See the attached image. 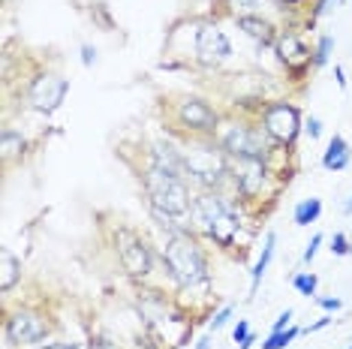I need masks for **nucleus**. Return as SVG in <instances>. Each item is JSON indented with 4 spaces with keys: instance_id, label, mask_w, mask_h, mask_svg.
<instances>
[{
    "instance_id": "1",
    "label": "nucleus",
    "mask_w": 352,
    "mask_h": 349,
    "mask_svg": "<svg viewBox=\"0 0 352 349\" xmlns=\"http://www.w3.org/2000/svg\"><path fill=\"white\" fill-rule=\"evenodd\" d=\"M163 265L172 280L184 289L199 286V283L208 280V256L193 238H190L187 229H184V232H172L166 238Z\"/></svg>"
},
{
    "instance_id": "2",
    "label": "nucleus",
    "mask_w": 352,
    "mask_h": 349,
    "mask_svg": "<svg viewBox=\"0 0 352 349\" xmlns=\"http://www.w3.org/2000/svg\"><path fill=\"white\" fill-rule=\"evenodd\" d=\"M142 187H145L148 196V208L166 211L172 217H184V214H193V199L190 196V187L184 178H175V174L157 169V166H145V174H142Z\"/></svg>"
},
{
    "instance_id": "3",
    "label": "nucleus",
    "mask_w": 352,
    "mask_h": 349,
    "mask_svg": "<svg viewBox=\"0 0 352 349\" xmlns=\"http://www.w3.org/2000/svg\"><path fill=\"white\" fill-rule=\"evenodd\" d=\"M187 163L190 181H196L202 190H217L229 178V154L220 148V142H211V136H199L181 150Z\"/></svg>"
},
{
    "instance_id": "4",
    "label": "nucleus",
    "mask_w": 352,
    "mask_h": 349,
    "mask_svg": "<svg viewBox=\"0 0 352 349\" xmlns=\"http://www.w3.org/2000/svg\"><path fill=\"white\" fill-rule=\"evenodd\" d=\"M193 217L196 223L205 229L208 238L220 244V247H232L238 235V217L232 211V205L226 202V196L220 190H202V193L193 199Z\"/></svg>"
},
{
    "instance_id": "5",
    "label": "nucleus",
    "mask_w": 352,
    "mask_h": 349,
    "mask_svg": "<svg viewBox=\"0 0 352 349\" xmlns=\"http://www.w3.org/2000/svg\"><path fill=\"white\" fill-rule=\"evenodd\" d=\"M220 148L229 154V160H265L274 142L262 126H247V124H229L217 136Z\"/></svg>"
},
{
    "instance_id": "6",
    "label": "nucleus",
    "mask_w": 352,
    "mask_h": 349,
    "mask_svg": "<svg viewBox=\"0 0 352 349\" xmlns=\"http://www.w3.org/2000/svg\"><path fill=\"white\" fill-rule=\"evenodd\" d=\"M262 130L268 133V139L280 148L295 145L301 133V112L292 102H271L262 112Z\"/></svg>"
},
{
    "instance_id": "7",
    "label": "nucleus",
    "mask_w": 352,
    "mask_h": 349,
    "mask_svg": "<svg viewBox=\"0 0 352 349\" xmlns=\"http://www.w3.org/2000/svg\"><path fill=\"white\" fill-rule=\"evenodd\" d=\"M175 117H178V124L184 130L193 133V136H217V130H220L217 112L199 97H184L178 106H175Z\"/></svg>"
},
{
    "instance_id": "8",
    "label": "nucleus",
    "mask_w": 352,
    "mask_h": 349,
    "mask_svg": "<svg viewBox=\"0 0 352 349\" xmlns=\"http://www.w3.org/2000/svg\"><path fill=\"white\" fill-rule=\"evenodd\" d=\"M67 91H69V82L58 73H43L36 76L34 82L28 87V102L36 109V112L43 115H52L58 112L63 106V100H67Z\"/></svg>"
},
{
    "instance_id": "9",
    "label": "nucleus",
    "mask_w": 352,
    "mask_h": 349,
    "mask_svg": "<svg viewBox=\"0 0 352 349\" xmlns=\"http://www.w3.org/2000/svg\"><path fill=\"white\" fill-rule=\"evenodd\" d=\"M49 319L36 311H19L12 316H6V325H3V337H10L12 344H39L49 335Z\"/></svg>"
},
{
    "instance_id": "10",
    "label": "nucleus",
    "mask_w": 352,
    "mask_h": 349,
    "mask_svg": "<svg viewBox=\"0 0 352 349\" xmlns=\"http://www.w3.org/2000/svg\"><path fill=\"white\" fill-rule=\"evenodd\" d=\"M118 250H121V265L130 277H148L151 265H154V256H151V247L142 241L130 229H121L118 232Z\"/></svg>"
},
{
    "instance_id": "11",
    "label": "nucleus",
    "mask_w": 352,
    "mask_h": 349,
    "mask_svg": "<svg viewBox=\"0 0 352 349\" xmlns=\"http://www.w3.org/2000/svg\"><path fill=\"white\" fill-rule=\"evenodd\" d=\"M232 43L217 25H202L196 30V60L202 67H220L223 60H229Z\"/></svg>"
},
{
    "instance_id": "12",
    "label": "nucleus",
    "mask_w": 352,
    "mask_h": 349,
    "mask_svg": "<svg viewBox=\"0 0 352 349\" xmlns=\"http://www.w3.org/2000/svg\"><path fill=\"white\" fill-rule=\"evenodd\" d=\"M274 49H277V54H280V60L286 63V69H304V67L310 63L307 45H304L295 34H289V30H283V34L277 36Z\"/></svg>"
},
{
    "instance_id": "13",
    "label": "nucleus",
    "mask_w": 352,
    "mask_h": 349,
    "mask_svg": "<svg viewBox=\"0 0 352 349\" xmlns=\"http://www.w3.org/2000/svg\"><path fill=\"white\" fill-rule=\"evenodd\" d=\"M238 27H241L250 39L262 43V45L277 43V36H280V34H274V25H271L268 19H262V15H247V19H238Z\"/></svg>"
},
{
    "instance_id": "14",
    "label": "nucleus",
    "mask_w": 352,
    "mask_h": 349,
    "mask_svg": "<svg viewBox=\"0 0 352 349\" xmlns=\"http://www.w3.org/2000/svg\"><path fill=\"white\" fill-rule=\"evenodd\" d=\"M349 160H352L349 142L343 136H334L331 142H328L325 154H322V166L328 172H340V169H346V166H349Z\"/></svg>"
},
{
    "instance_id": "15",
    "label": "nucleus",
    "mask_w": 352,
    "mask_h": 349,
    "mask_svg": "<svg viewBox=\"0 0 352 349\" xmlns=\"http://www.w3.org/2000/svg\"><path fill=\"white\" fill-rule=\"evenodd\" d=\"M19 277H21V262L15 259L10 250H3V253H0V289L10 292Z\"/></svg>"
},
{
    "instance_id": "16",
    "label": "nucleus",
    "mask_w": 352,
    "mask_h": 349,
    "mask_svg": "<svg viewBox=\"0 0 352 349\" xmlns=\"http://www.w3.org/2000/svg\"><path fill=\"white\" fill-rule=\"evenodd\" d=\"M274 244H277V235H274V232H268V235H265V244H262V256H259V262H256V268H253L250 292H256V289H259L262 277H265L268 265H271V256H274Z\"/></svg>"
},
{
    "instance_id": "17",
    "label": "nucleus",
    "mask_w": 352,
    "mask_h": 349,
    "mask_svg": "<svg viewBox=\"0 0 352 349\" xmlns=\"http://www.w3.org/2000/svg\"><path fill=\"white\" fill-rule=\"evenodd\" d=\"M319 214H322V202L310 196V199H304V202L295 205L292 223H295V226H310V223H316V220H319Z\"/></svg>"
},
{
    "instance_id": "18",
    "label": "nucleus",
    "mask_w": 352,
    "mask_h": 349,
    "mask_svg": "<svg viewBox=\"0 0 352 349\" xmlns=\"http://www.w3.org/2000/svg\"><path fill=\"white\" fill-rule=\"evenodd\" d=\"M0 150H3V160L21 157L25 154V136L15 130H3V136H0Z\"/></svg>"
},
{
    "instance_id": "19",
    "label": "nucleus",
    "mask_w": 352,
    "mask_h": 349,
    "mask_svg": "<svg viewBox=\"0 0 352 349\" xmlns=\"http://www.w3.org/2000/svg\"><path fill=\"white\" fill-rule=\"evenodd\" d=\"M229 10L235 12V19H247V15H262L268 6V0H226Z\"/></svg>"
},
{
    "instance_id": "20",
    "label": "nucleus",
    "mask_w": 352,
    "mask_h": 349,
    "mask_svg": "<svg viewBox=\"0 0 352 349\" xmlns=\"http://www.w3.org/2000/svg\"><path fill=\"white\" fill-rule=\"evenodd\" d=\"M298 335H301V328H295V325H289V328H283V331H271L265 337V344H262V349H286Z\"/></svg>"
},
{
    "instance_id": "21",
    "label": "nucleus",
    "mask_w": 352,
    "mask_h": 349,
    "mask_svg": "<svg viewBox=\"0 0 352 349\" xmlns=\"http://www.w3.org/2000/svg\"><path fill=\"white\" fill-rule=\"evenodd\" d=\"M292 286L298 295L304 298H310V295H316V286H319V277L314 271H301V274H295L292 277Z\"/></svg>"
},
{
    "instance_id": "22",
    "label": "nucleus",
    "mask_w": 352,
    "mask_h": 349,
    "mask_svg": "<svg viewBox=\"0 0 352 349\" xmlns=\"http://www.w3.org/2000/svg\"><path fill=\"white\" fill-rule=\"evenodd\" d=\"M331 52H334V36H319V43H316V52H314V63L316 67H325L328 60H331Z\"/></svg>"
},
{
    "instance_id": "23",
    "label": "nucleus",
    "mask_w": 352,
    "mask_h": 349,
    "mask_svg": "<svg viewBox=\"0 0 352 349\" xmlns=\"http://www.w3.org/2000/svg\"><path fill=\"white\" fill-rule=\"evenodd\" d=\"M232 337H235V344L241 346V349H250V346L256 344V335L250 331V325H247V319H238L235 331H232Z\"/></svg>"
},
{
    "instance_id": "24",
    "label": "nucleus",
    "mask_w": 352,
    "mask_h": 349,
    "mask_svg": "<svg viewBox=\"0 0 352 349\" xmlns=\"http://www.w3.org/2000/svg\"><path fill=\"white\" fill-rule=\"evenodd\" d=\"M334 253V256H346V253L352 250V244L346 241V235L343 232H334V238H331V247H328Z\"/></svg>"
},
{
    "instance_id": "25",
    "label": "nucleus",
    "mask_w": 352,
    "mask_h": 349,
    "mask_svg": "<svg viewBox=\"0 0 352 349\" xmlns=\"http://www.w3.org/2000/svg\"><path fill=\"white\" fill-rule=\"evenodd\" d=\"M229 319H232V304H226L220 313H214V319L208 322V328H211V331H220V328H223V325H226Z\"/></svg>"
},
{
    "instance_id": "26",
    "label": "nucleus",
    "mask_w": 352,
    "mask_h": 349,
    "mask_svg": "<svg viewBox=\"0 0 352 349\" xmlns=\"http://www.w3.org/2000/svg\"><path fill=\"white\" fill-rule=\"evenodd\" d=\"M304 133H307L310 139H319V136H322V121H319V117H307V124H304Z\"/></svg>"
},
{
    "instance_id": "27",
    "label": "nucleus",
    "mask_w": 352,
    "mask_h": 349,
    "mask_svg": "<svg viewBox=\"0 0 352 349\" xmlns=\"http://www.w3.org/2000/svg\"><path fill=\"white\" fill-rule=\"evenodd\" d=\"M316 304L322 307V311H328V313H338L343 307V301L340 298H316Z\"/></svg>"
},
{
    "instance_id": "28",
    "label": "nucleus",
    "mask_w": 352,
    "mask_h": 349,
    "mask_svg": "<svg viewBox=\"0 0 352 349\" xmlns=\"http://www.w3.org/2000/svg\"><path fill=\"white\" fill-rule=\"evenodd\" d=\"M319 244H322V235H314L310 238V244H307V250H304V262H314V256H316V250H319Z\"/></svg>"
},
{
    "instance_id": "29",
    "label": "nucleus",
    "mask_w": 352,
    "mask_h": 349,
    "mask_svg": "<svg viewBox=\"0 0 352 349\" xmlns=\"http://www.w3.org/2000/svg\"><path fill=\"white\" fill-rule=\"evenodd\" d=\"M82 63L85 67H94V63H97V49H94V45H82Z\"/></svg>"
},
{
    "instance_id": "30",
    "label": "nucleus",
    "mask_w": 352,
    "mask_h": 349,
    "mask_svg": "<svg viewBox=\"0 0 352 349\" xmlns=\"http://www.w3.org/2000/svg\"><path fill=\"white\" fill-rule=\"evenodd\" d=\"M289 322H292V311H289V307H286V311H283V313H280L277 319H274V328H271V331H283Z\"/></svg>"
},
{
    "instance_id": "31",
    "label": "nucleus",
    "mask_w": 352,
    "mask_h": 349,
    "mask_svg": "<svg viewBox=\"0 0 352 349\" xmlns=\"http://www.w3.org/2000/svg\"><path fill=\"white\" fill-rule=\"evenodd\" d=\"M331 322H334V316H322V319H319V322L307 325V328H304V335H314V331H322L325 325H331Z\"/></svg>"
},
{
    "instance_id": "32",
    "label": "nucleus",
    "mask_w": 352,
    "mask_h": 349,
    "mask_svg": "<svg viewBox=\"0 0 352 349\" xmlns=\"http://www.w3.org/2000/svg\"><path fill=\"white\" fill-rule=\"evenodd\" d=\"M91 349H118V344H111L109 337H97V340H91Z\"/></svg>"
},
{
    "instance_id": "33",
    "label": "nucleus",
    "mask_w": 352,
    "mask_h": 349,
    "mask_svg": "<svg viewBox=\"0 0 352 349\" xmlns=\"http://www.w3.org/2000/svg\"><path fill=\"white\" fill-rule=\"evenodd\" d=\"M334 0H316V10H314V19H319V15L328 12V6H331Z\"/></svg>"
},
{
    "instance_id": "34",
    "label": "nucleus",
    "mask_w": 352,
    "mask_h": 349,
    "mask_svg": "<svg viewBox=\"0 0 352 349\" xmlns=\"http://www.w3.org/2000/svg\"><path fill=\"white\" fill-rule=\"evenodd\" d=\"M334 76H338V85L346 87V78H343V67H334Z\"/></svg>"
},
{
    "instance_id": "35",
    "label": "nucleus",
    "mask_w": 352,
    "mask_h": 349,
    "mask_svg": "<svg viewBox=\"0 0 352 349\" xmlns=\"http://www.w3.org/2000/svg\"><path fill=\"white\" fill-rule=\"evenodd\" d=\"M196 349H211V337H202V340H196Z\"/></svg>"
},
{
    "instance_id": "36",
    "label": "nucleus",
    "mask_w": 352,
    "mask_h": 349,
    "mask_svg": "<svg viewBox=\"0 0 352 349\" xmlns=\"http://www.w3.org/2000/svg\"><path fill=\"white\" fill-rule=\"evenodd\" d=\"M63 349H91V344H63Z\"/></svg>"
},
{
    "instance_id": "37",
    "label": "nucleus",
    "mask_w": 352,
    "mask_h": 349,
    "mask_svg": "<svg viewBox=\"0 0 352 349\" xmlns=\"http://www.w3.org/2000/svg\"><path fill=\"white\" fill-rule=\"evenodd\" d=\"M343 214H352V196H349L346 202H343Z\"/></svg>"
},
{
    "instance_id": "38",
    "label": "nucleus",
    "mask_w": 352,
    "mask_h": 349,
    "mask_svg": "<svg viewBox=\"0 0 352 349\" xmlns=\"http://www.w3.org/2000/svg\"><path fill=\"white\" fill-rule=\"evenodd\" d=\"M43 349H63V344H45Z\"/></svg>"
},
{
    "instance_id": "39",
    "label": "nucleus",
    "mask_w": 352,
    "mask_h": 349,
    "mask_svg": "<svg viewBox=\"0 0 352 349\" xmlns=\"http://www.w3.org/2000/svg\"><path fill=\"white\" fill-rule=\"evenodd\" d=\"M277 3H283V6H292V3H298V0H277Z\"/></svg>"
},
{
    "instance_id": "40",
    "label": "nucleus",
    "mask_w": 352,
    "mask_h": 349,
    "mask_svg": "<svg viewBox=\"0 0 352 349\" xmlns=\"http://www.w3.org/2000/svg\"><path fill=\"white\" fill-rule=\"evenodd\" d=\"M3 349H12V340H10V337H6V344H3Z\"/></svg>"
},
{
    "instance_id": "41",
    "label": "nucleus",
    "mask_w": 352,
    "mask_h": 349,
    "mask_svg": "<svg viewBox=\"0 0 352 349\" xmlns=\"http://www.w3.org/2000/svg\"><path fill=\"white\" fill-rule=\"evenodd\" d=\"M346 349H352V344H349V346H346Z\"/></svg>"
},
{
    "instance_id": "42",
    "label": "nucleus",
    "mask_w": 352,
    "mask_h": 349,
    "mask_svg": "<svg viewBox=\"0 0 352 349\" xmlns=\"http://www.w3.org/2000/svg\"><path fill=\"white\" fill-rule=\"evenodd\" d=\"M349 253H352V250H349Z\"/></svg>"
}]
</instances>
